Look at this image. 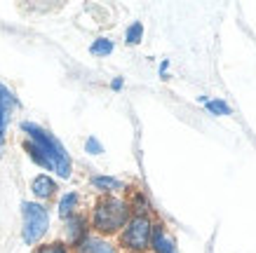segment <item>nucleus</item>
Instances as JSON below:
<instances>
[{"mask_svg": "<svg viewBox=\"0 0 256 253\" xmlns=\"http://www.w3.org/2000/svg\"><path fill=\"white\" fill-rule=\"evenodd\" d=\"M22 131L28 136L31 143H36V146L42 150V155H45L47 160H50V164H52V171H56L62 178L70 176L68 153H66V148H64L50 131H45L40 124H36V122H22Z\"/></svg>", "mask_w": 256, "mask_h": 253, "instance_id": "obj_1", "label": "nucleus"}, {"mask_svg": "<svg viewBox=\"0 0 256 253\" xmlns=\"http://www.w3.org/2000/svg\"><path fill=\"white\" fill-rule=\"evenodd\" d=\"M130 221V204L120 197H101L94 207L92 228L101 235H116Z\"/></svg>", "mask_w": 256, "mask_h": 253, "instance_id": "obj_2", "label": "nucleus"}, {"mask_svg": "<svg viewBox=\"0 0 256 253\" xmlns=\"http://www.w3.org/2000/svg\"><path fill=\"white\" fill-rule=\"evenodd\" d=\"M22 216H24V225H22V239L26 244H38L40 239L45 237V232L50 230V214L42 204L36 202H22Z\"/></svg>", "mask_w": 256, "mask_h": 253, "instance_id": "obj_3", "label": "nucleus"}, {"mask_svg": "<svg viewBox=\"0 0 256 253\" xmlns=\"http://www.w3.org/2000/svg\"><path fill=\"white\" fill-rule=\"evenodd\" d=\"M150 230H153V223H150V218H148L146 214L134 216L122 228L120 246L132 253H144L148 246H150Z\"/></svg>", "mask_w": 256, "mask_h": 253, "instance_id": "obj_4", "label": "nucleus"}, {"mask_svg": "<svg viewBox=\"0 0 256 253\" xmlns=\"http://www.w3.org/2000/svg\"><path fill=\"white\" fill-rule=\"evenodd\" d=\"M148 249H153V253H174V239L167 235L164 230V225H153V230H150V246Z\"/></svg>", "mask_w": 256, "mask_h": 253, "instance_id": "obj_5", "label": "nucleus"}, {"mask_svg": "<svg viewBox=\"0 0 256 253\" xmlns=\"http://www.w3.org/2000/svg\"><path fill=\"white\" fill-rule=\"evenodd\" d=\"M76 251L78 253H118V249L110 244V242H106V239L90 237V235H87V237L76 246Z\"/></svg>", "mask_w": 256, "mask_h": 253, "instance_id": "obj_6", "label": "nucleus"}, {"mask_svg": "<svg viewBox=\"0 0 256 253\" xmlns=\"http://www.w3.org/2000/svg\"><path fill=\"white\" fill-rule=\"evenodd\" d=\"M66 235H68L70 244L78 246L80 242L87 237V221L82 216H70V218H66Z\"/></svg>", "mask_w": 256, "mask_h": 253, "instance_id": "obj_7", "label": "nucleus"}, {"mask_svg": "<svg viewBox=\"0 0 256 253\" xmlns=\"http://www.w3.org/2000/svg\"><path fill=\"white\" fill-rule=\"evenodd\" d=\"M31 190H33V195H36L38 200H50V197L54 195V190H56V183L47 176V174H40V176L33 178Z\"/></svg>", "mask_w": 256, "mask_h": 253, "instance_id": "obj_8", "label": "nucleus"}, {"mask_svg": "<svg viewBox=\"0 0 256 253\" xmlns=\"http://www.w3.org/2000/svg\"><path fill=\"white\" fill-rule=\"evenodd\" d=\"M92 185L96 190H104V192H118V190H124V183L120 178H113V176H94L92 178Z\"/></svg>", "mask_w": 256, "mask_h": 253, "instance_id": "obj_9", "label": "nucleus"}, {"mask_svg": "<svg viewBox=\"0 0 256 253\" xmlns=\"http://www.w3.org/2000/svg\"><path fill=\"white\" fill-rule=\"evenodd\" d=\"M78 202H80L78 192H66L62 200H59V216H62V218H70L73 211L78 209Z\"/></svg>", "mask_w": 256, "mask_h": 253, "instance_id": "obj_10", "label": "nucleus"}, {"mask_svg": "<svg viewBox=\"0 0 256 253\" xmlns=\"http://www.w3.org/2000/svg\"><path fill=\"white\" fill-rule=\"evenodd\" d=\"M24 148H26V153H28V157H31L38 167H42V169H47V171H52V164H50V160H47L45 155H42V150H40L36 143H31V141H26L24 143Z\"/></svg>", "mask_w": 256, "mask_h": 253, "instance_id": "obj_11", "label": "nucleus"}, {"mask_svg": "<svg viewBox=\"0 0 256 253\" xmlns=\"http://www.w3.org/2000/svg\"><path fill=\"white\" fill-rule=\"evenodd\" d=\"M16 106H19L16 96H14L12 92H10L5 84L0 82V110H10V113H12V110H14Z\"/></svg>", "mask_w": 256, "mask_h": 253, "instance_id": "obj_12", "label": "nucleus"}, {"mask_svg": "<svg viewBox=\"0 0 256 253\" xmlns=\"http://www.w3.org/2000/svg\"><path fill=\"white\" fill-rule=\"evenodd\" d=\"M110 52H113V42L108 38H96L90 47V54H94V56H108Z\"/></svg>", "mask_w": 256, "mask_h": 253, "instance_id": "obj_13", "label": "nucleus"}, {"mask_svg": "<svg viewBox=\"0 0 256 253\" xmlns=\"http://www.w3.org/2000/svg\"><path fill=\"white\" fill-rule=\"evenodd\" d=\"M141 38H144V26H141V21H134L132 26L127 28L124 40H127V45H139Z\"/></svg>", "mask_w": 256, "mask_h": 253, "instance_id": "obj_14", "label": "nucleus"}, {"mask_svg": "<svg viewBox=\"0 0 256 253\" xmlns=\"http://www.w3.org/2000/svg\"><path fill=\"white\" fill-rule=\"evenodd\" d=\"M204 106L210 113H216V115H230V106L221 99H212V101H204Z\"/></svg>", "mask_w": 256, "mask_h": 253, "instance_id": "obj_15", "label": "nucleus"}, {"mask_svg": "<svg viewBox=\"0 0 256 253\" xmlns=\"http://www.w3.org/2000/svg\"><path fill=\"white\" fill-rule=\"evenodd\" d=\"M85 153H90V155H101L104 153V146H101L99 141H96V138L94 136H90L85 141Z\"/></svg>", "mask_w": 256, "mask_h": 253, "instance_id": "obj_16", "label": "nucleus"}, {"mask_svg": "<svg viewBox=\"0 0 256 253\" xmlns=\"http://www.w3.org/2000/svg\"><path fill=\"white\" fill-rule=\"evenodd\" d=\"M38 253H68V249H66V244H62V242H54V244L40 246Z\"/></svg>", "mask_w": 256, "mask_h": 253, "instance_id": "obj_17", "label": "nucleus"}, {"mask_svg": "<svg viewBox=\"0 0 256 253\" xmlns=\"http://www.w3.org/2000/svg\"><path fill=\"white\" fill-rule=\"evenodd\" d=\"M110 87H113V89H120V87H122V80H120V77H118V80H113V82H110Z\"/></svg>", "mask_w": 256, "mask_h": 253, "instance_id": "obj_18", "label": "nucleus"}]
</instances>
